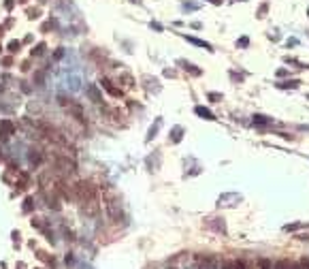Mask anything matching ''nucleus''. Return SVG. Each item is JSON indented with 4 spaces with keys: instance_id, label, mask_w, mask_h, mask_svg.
<instances>
[{
    "instance_id": "f8f14e48",
    "label": "nucleus",
    "mask_w": 309,
    "mask_h": 269,
    "mask_svg": "<svg viewBox=\"0 0 309 269\" xmlns=\"http://www.w3.org/2000/svg\"><path fill=\"white\" fill-rule=\"evenodd\" d=\"M303 226H305L303 222H296V224H286V226H284V231H299V228H303Z\"/></svg>"
},
{
    "instance_id": "4be33fe9",
    "label": "nucleus",
    "mask_w": 309,
    "mask_h": 269,
    "mask_svg": "<svg viewBox=\"0 0 309 269\" xmlns=\"http://www.w3.org/2000/svg\"><path fill=\"white\" fill-rule=\"evenodd\" d=\"M269 265H271L269 261H262V269H269Z\"/></svg>"
},
{
    "instance_id": "f257e3e1",
    "label": "nucleus",
    "mask_w": 309,
    "mask_h": 269,
    "mask_svg": "<svg viewBox=\"0 0 309 269\" xmlns=\"http://www.w3.org/2000/svg\"><path fill=\"white\" fill-rule=\"evenodd\" d=\"M75 190H77V197H79L83 203L96 199V190H94V186H92L90 181H79V184L75 186Z\"/></svg>"
},
{
    "instance_id": "9d476101",
    "label": "nucleus",
    "mask_w": 309,
    "mask_h": 269,
    "mask_svg": "<svg viewBox=\"0 0 309 269\" xmlns=\"http://www.w3.org/2000/svg\"><path fill=\"white\" fill-rule=\"evenodd\" d=\"M102 86H105V88L109 90V92H111V94H113V96H122V90H120V88H113V86H111V81H109V79H102Z\"/></svg>"
},
{
    "instance_id": "5701e85b",
    "label": "nucleus",
    "mask_w": 309,
    "mask_h": 269,
    "mask_svg": "<svg viewBox=\"0 0 309 269\" xmlns=\"http://www.w3.org/2000/svg\"><path fill=\"white\" fill-rule=\"evenodd\" d=\"M237 269H245V265H243V263H237Z\"/></svg>"
},
{
    "instance_id": "39448f33",
    "label": "nucleus",
    "mask_w": 309,
    "mask_h": 269,
    "mask_svg": "<svg viewBox=\"0 0 309 269\" xmlns=\"http://www.w3.org/2000/svg\"><path fill=\"white\" fill-rule=\"evenodd\" d=\"M254 124H256V126H269V124H273V118H266V115H254Z\"/></svg>"
},
{
    "instance_id": "20e7f679",
    "label": "nucleus",
    "mask_w": 309,
    "mask_h": 269,
    "mask_svg": "<svg viewBox=\"0 0 309 269\" xmlns=\"http://www.w3.org/2000/svg\"><path fill=\"white\" fill-rule=\"evenodd\" d=\"M194 111H196V115H200L203 120H216V115H213L209 109H205V107H196Z\"/></svg>"
},
{
    "instance_id": "6e6552de",
    "label": "nucleus",
    "mask_w": 309,
    "mask_h": 269,
    "mask_svg": "<svg viewBox=\"0 0 309 269\" xmlns=\"http://www.w3.org/2000/svg\"><path fill=\"white\" fill-rule=\"evenodd\" d=\"M58 165H60V167H62L64 171H71V173L75 171V162H73V160H66V158H60V160H58Z\"/></svg>"
},
{
    "instance_id": "f3484780",
    "label": "nucleus",
    "mask_w": 309,
    "mask_h": 269,
    "mask_svg": "<svg viewBox=\"0 0 309 269\" xmlns=\"http://www.w3.org/2000/svg\"><path fill=\"white\" fill-rule=\"evenodd\" d=\"M30 209H32V199L28 197V199H26V203H24V212H30Z\"/></svg>"
},
{
    "instance_id": "b1692460",
    "label": "nucleus",
    "mask_w": 309,
    "mask_h": 269,
    "mask_svg": "<svg viewBox=\"0 0 309 269\" xmlns=\"http://www.w3.org/2000/svg\"><path fill=\"white\" fill-rule=\"evenodd\" d=\"M211 2H213V4H220V0H211Z\"/></svg>"
},
{
    "instance_id": "a211bd4d",
    "label": "nucleus",
    "mask_w": 309,
    "mask_h": 269,
    "mask_svg": "<svg viewBox=\"0 0 309 269\" xmlns=\"http://www.w3.org/2000/svg\"><path fill=\"white\" fill-rule=\"evenodd\" d=\"M209 98H211L213 103H218V100H222V94H218V92H211V94H209Z\"/></svg>"
},
{
    "instance_id": "9b49d317",
    "label": "nucleus",
    "mask_w": 309,
    "mask_h": 269,
    "mask_svg": "<svg viewBox=\"0 0 309 269\" xmlns=\"http://www.w3.org/2000/svg\"><path fill=\"white\" fill-rule=\"evenodd\" d=\"M181 133H183L181 126H175V128H173V141H175V143H177V141H181Z\"/></svg>"
},
{
    "instance_id": "2eb2a0df",
    "label": "nucleus",
    "mask_w": 309,
    "mask_h": 269,
    "mask_svg": "<svg viewBox=\"0 0 309 269\" xmlns=\"http://www.w3.org/2000/svg\"><path fill=\"white\" fill-rule=\"evenodd\" d=\"M43 49H45V45H43V43H39L36 47H34V49H32V56H41V53H43Z\"/></svg>"
},
{
    "instance_id": "412c9836",
    "label": "nucleus",
    "mask_w": 309,
    "mask_h": 269,
    "mask_svg": "<svg viewBox=\"0 0 309 269\" xmlns=\"http://www.w3.org/2000/svg\"><path fill=\"white\" fill-rule=\"evenodd\" d=\"M284 75H288V71H286V68H279V71H277V77H284Z\"/></svg>"
},
{
    "instance_id": "f03ea898",
    "label": "nucleus",
    "mask_w": 309,
    "mask_h": 269,
    "mask_svg": "<svg viewBox=\"0 0 309 269\" xmlns=\"http://www.w3.org/2000/svg\"><path fill=\"white\" fill-rule=\"evenodd\" d=\"M177 64H179V66H181L183 71H190L192 75H200V73H203L200 68H196V66H194L192 62H188V60H177Z\"/></svg>"
},
{
    "instance_id": "0eeeda50",
    "label": "nucleus",
    "mask_w": 309,
    "mask_h": 269,
    "mask_svg": "<svg viewBox=\"0 0 309 269\" xmlns=\"http://www.w3.org/2000/svg\"><path fill=\"white\" fill-rule=\"evenodd\" d=\"M299 79H288V81H279V84H275L277 88H281V90H286V88H299Z\"/></svg>"
},
{
    "instance_id": "dca6fc26",
    "label": "nucleus",
    "mask_w": 309,
    "mask_h": 269,
    "mask_svg": "<svg viewBox=\"0 0 309 269\" xmlns=\"http://www.w3.org/2000/svg\"><path fill=\"white\" fill-rule=\"evenodd\" d=\"M237 45H239V47H247V45H250V41H247V37H241V39L237 41Z\"/></svg>"
},
{
    "instance_id": "393cba45",
    "label": "nucleus",
    "mask_w": 309,
    "mask_h": 269,
    "mask_svg": "<svg viewBox=\"0 0 309 269\" xmlns=\"http://www.w3.org/2000/svg\"><path fill=\"white\" fill-rule=\"evenodd\" d=\"M307 98H309V94H307Z\"/></svg>"
},
{
    "instance_id": "1a4fd4ad",
    "label": "nucleus",
    "mask_w": 309,
    "mask_h": 269,
    "mask_svg": "<svg viewBox=\"0 0 309 269\" xmlns=\"http://www.w3.org/2000/svg\"><path fill=\"white\" fill-rule=\"evenodd\" d=\"M188 43H192V45H198V47H205V49H209L211 51V45L209 43H205V41H200V39H194V37H183Z\"/></svg>"
},
{
    "instance_id": "4468645a",
    "label": "nucleus",
    "mask_w": 309,
    "mask_h": 269,
    "mask_svg": "<svg viewBox=\"0 0 309 269\" xmlns=\"http://www.w3.org/2000/svg\"><path fill=\"white\" fill-rule=\"evenodd\" d=\"M19 47H21V43H19V41H11V43H9V51H13V53H15V51H19Z\"/></svg>"
},
{
    "instance_id": "423d86ee",
    "label": "nucleus",
    "mask_w": 309,
    "mask_h": 269,
    "mask_svg": "<svg viewBox=\"0 0 309 269\" xmlns=\"http://www.w3.org/2000/svg\"><path fill=\"white\" fill-rule=\"evenodd\" d=\"M88 96L94 100V103H100V100H102V96H100V92H98L96 86H90V88H88Z\"/></svg>"
},
{
    "instance_id": "aec40b11",
    "label": "nucleus",
    "mask_w": 309,
    "mask_h": 269,
    "mask_svg": "<svg viewBox=\"0 0 309 269\" xmlns=\"http://www.w3.org/2000/svg\"><path fill=\"white\" fill-rule=\"evenodd\" d=\"M122 79H124V81H126V86H132V77H130V75H124V77H122Z\"/></svg>"
},
{
    "instance_id": "6ab92c4d",
    "label": "nucleus",
    "mask_w": 309,
    "mask_h": 269,
    "mask_svg": "<svg viewBox=\"0 0 309 269\" xmlns=\"http://www.w3.org/2000/svg\"><path fill=\"white\" fill-rule=\"evenodd\" d=\"M269 11V4H262L260 9H258V17H265V13Z\"/></svg>"
},
{
    "instance_id": "ddd939ff",
    "label": "nucleus",
    "mask_w": 309,
    "mask_h": 269,
    "mask_svg": "<svg viewBox=\"0 0 309 269\" xmlns=\"http://www.w3.org/2000/svg\"><path fill=\"white\" fill-rule=\"evenodd\" d=\"M158 124H160V120L156 122V126H151V128H149V134H147V141H151V139L156 137V133H158Z\"/></svg>"
},
{
    "instance_id": "7ed1b4c3",
    "label": "nucleus",
    "mask_w": 309,
    "mask_h": 269,
    "mask_svg": "<svg viewBox=\"0 0 309 269\" xmlns=\"http://www.w3.org/2000/svg\"><path fill=\"white\" fill-rule=\"evenodd\" d=\"M0 131H2L0 134L9 137V134H13V131H15V126H13V124H11L9 120H2V122H0Z\"/></svg>"
}]
</instances>
